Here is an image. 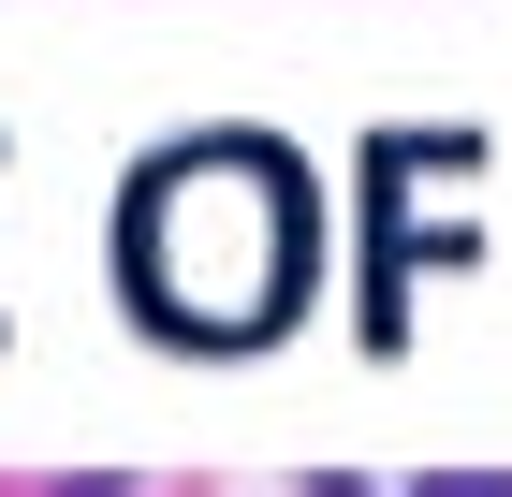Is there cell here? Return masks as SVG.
Segmentation results:
<instances>
[{"mask_svg":"<svg viewBox=\"0 0 512 497\" xmlns=\"http://www.w3.org/2000/svg\"><path fill=\"white\" fill-rule=\"evenodd\" d=\"M132 293L176 337H264L308 293V191L278 147H191L132 191Z\"/></svg>","mask_w":512,"mask_h":497,"instance_id":"1","label":"cell"},{"mask_svg":"<svg viewBox=\"0 0 512 497\" xmlns=\"http://www.w3.org/2000/svg\"><path fill=\"white\" fill-rule=\"evenodd\" d=\"M410 497H512V468H454V483H410Z\"/></svg>","mask_w":512,"mask_h":497,"instance_id":"2","label":"cell"},{"mask_svg":"<svg viewBox=\"0 0 512 497\" xmlns=\"http://www.w3.org/2000/svg\"><path fill=\"white\" fill-rule=\"evenodd\" d=\"M308 497H366V483H308Z\"/></svg>","mask_w":512,"mask_h":497,"instance_id":"3","label":"cell"},{"mask_svg":"<svg viewBox=\"0 0 512 497\" xmlns=\"http://www.w3.org/2000/svg\"><path fill=\"white\" fill-rule=\"evenodd\" d=\"M88 497H132V483H88Z\"/></svg>","mask_w":512,"mask_h":497,"instance_id":"4","label":"cell"}]
</instances>
